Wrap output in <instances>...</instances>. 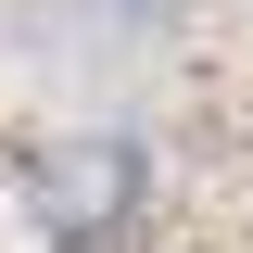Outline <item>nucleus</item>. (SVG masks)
Instances as JSON below:
<instances>
[{
    "label": "nucleus",
    "mask_w": 253,
    "mask_h": 253,
    "mask_svg": "<svg viewBox=\"0 0 253 253\" xmlns=\"http://www.w3.org/2000/svg\"><path fill=\"white\" fill-rule=\"evenodd\" d=\"M26 215L51 228V241H114V228L139 215V152H126V139H51V152L26 165Z\"/></svg>",
    "instance_id": "nucleus-1"
}]
</instances>
